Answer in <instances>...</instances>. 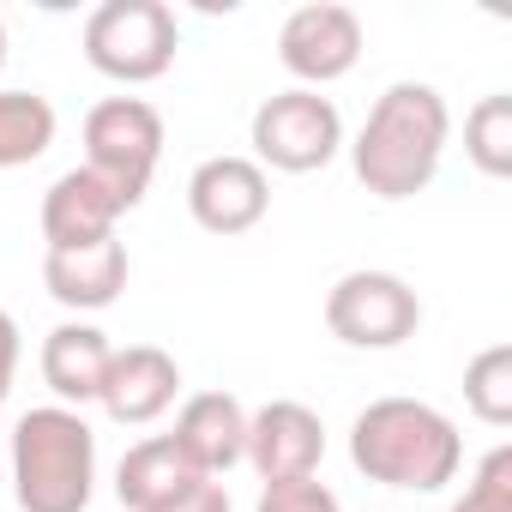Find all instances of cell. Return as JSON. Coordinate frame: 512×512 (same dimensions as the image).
Returning a JSON list of instances; mask_svg holds the SVG:
<instances>
[{
  "mask_svg": "<svg viewBox=\"0 0 512 512\" xmlns=\"http://www.w3.org/2000/svg\"><path fill=\"white\" fill-rule=\"evenodd\" d=\"M163 512H229V494H223V482H199L193 494H181V500L163 506Z\"/></svg>",
  "mask_w": 512,
  "mask_h": 512,
  "instance_id": "23",
  "label": "cell"
},
{
  "mask_svg": "<svg viewBox=\"0 0 512 512\" xmlns=\"http://www.w3.org/2000/svg\"><path fill=\"white\" fill-rule=\"evenodd\" d=\"M0 67H7V19H0Z\"/></svg>",
  "mask_w": 512,
  "mask_h": 512,
  "instance_id": "24",
  "label": "cell"
},
{
  "mask_svg": "<svg viewBox=\"0 0 512 512\" xmlns=\"http://www.w3.org/2000/svg\"><path fill=\"white\" fill-rule=\"evenodd\" d=\"M416 326L422 302L398 272H344L326 290V332L350 350H398Z\"/></svg>",
  "mask_w": 512,
  "mask_h": 512,
  "instance_id": "6",
  "label": "cell"
},
{
  "mask_svg": "<svg viewBox=\"0 0 512 512\" xmlns=\"http://www.w3.org/2000/svg\"><path fill=\"white\" fill-rule=\"evenodd\" d=\"M13 374H19V320L0 308V404L13 392Z\"/></svg>",
  "mask_w": 512,
  "mask_h": 512,
  "instance_id": "22",
  "label": "cell"
},
{
  "mask_svg": "<svg viewBox=\"0 0 512 512\" xmlns=\"http://www.w3.org/2000/svg\"><path fill=\"white\" fill-rule=\"evenodd\" d=\"M157 157H163V115L145 97H103L85 115V169L109 175L133 205L145 199Z\"/></svg>",
  "mask_w": 512,
  "mask_h": 512,
  "instance_id": "7",
  "label": "cell"
},
{
  "mask_svg": "<svg viewBox=\"0 0 512 512\" xmlns=\"http://www.w3.org/2000/svg\"><path fill=\"white\" fill-rule=\"evenodd\" d=\"M446 512H512V446H494V452L476 464L464 500H452Z\"/></svg>",
  "mask_w": 512,
  "mask_h": 512,
  "instance_id": "20",
  "label": "cell"
},
{
  "mask_svg": "<svg viewBox=\"0 0 512 512\" xmlns=\"http://www.w3.org/2000/svg\"><path fill=\"white\" fill-rule=\"evenodd\" d=\"M127 211H133V199H127L109 175H97V169L79 163V169H67V175L43 193V241H49V253H55V247L109 241Z\"/></svg>",
  "mask_w": 512,
  "mask_h": 512,
  "instance_id": "11",
  "label": "cell"
},
{
  "mask_svg": "<svg viewBox=\"0 0 512 512\" xmlns=\"http://www.w3.org/2000/svg\"><path fill=\"white\" fill-rule=\"evenodd\" d=\"M175 49H181V25L163 0H103L85 19V61L103 79L151 85L175 67Z\"/></svg>",
  "mask_w": 512,
  "mask_h": 512,
  "instance_id": "4",
  "label": "cell"
},
{
  "mask_svg": "<svg viewBox=\"0 0 512 512\" xmlns=\"http://www.w3.org/2000/svg\"><path fill=\"white\" fill-rule=\"evenodd\" d=\"M43 284L61 308L73 314H97L127 290V241H91V247H55L43 253Z\"/></svg>",
  "mask_w": 512,
  "mask_h": 512,
  "instance_id": "14",
  "label": "cell"
},
{
  "mask_svg": "<svg viewBox=\"0 0 512 512\" xmlns=\"http://www.w3.org/2000/svg\"><path fill=\"white\" fill-rule=\"evenodd\" d=\"M253 512H344V506L320 476H302V482H266V494H260Z\"/></svg>",
  "mask_w": 512,
  "mask_h": 512,
  "instance_id": "21",
  "label": "cell"
},
{
  "mask_svg": "<svg viewBox=\"0 0 512 512\" xmlns=\"http://www.w3.org/2000/svg\"><path fill=\"white\" fill-rule=\"evenodd\" d=\"M55 145V103L37 91H0V169H25Z\"/></svg>",
  "mask_w": 512,
  "mask_h": 512,
  "instance_id": "17",
  "label": "cell"
},
{
  "mask_svg": "<svg viewBox=\"0 0 512 512\" xmlns=\"http://www.w3.org/2000/svg\"><path fill=\"white\" fill-rule=\"evenodd\" d=\"M350 464L368 482L440 494L464 464V440H458L452 416H440L422 398H374L350 422Z\"/></svg>",
  "mask_w": 512,
  "mask_h": 512,
  "instance_id": "2",
  "label": "cell"
},
{
  "mask_svg": "<svg viewBox=\"0 0 512 512\" xmlns=\"http://www.w3.org/2000/svg\"><path fill=\"white\" fill-rule=\"evenodd\" d=\"M97 488V434L79 410L43 404L13 428V494L25 512H85Z\"/></svg>",
  "mask_w": 512,
  "mask_h": 512,
  "instance_id": "3",
  "label": "cell"
},
{
  "mask_svg": "<svg viewBox=\"0 0 512 512\" xmlns=\"http://www.w3.org/2000/svg\"><path fill=\"white\" fill-rule=\"evenodd\" d=\"M175 392H181V368H175V356L157 350V344H127V350L109 356V374H103L97 404L109 410V422H121V428H145V422H157V416L175 404Z\"/></svg>",
  "mask_w": 512,
  "mask_h": 512,
  "instance_id": "12",
  "label": "cell"
},
{
  "mask_svg": "<svg viewBox=\"0 0 512 512\" xmlns=\"http://www.w3.org/2000/svg\"><path fill=\"white\" fill-rule=\"evenodd\" d=\"M464 404L488 428L512 422V344H488L482 356H470V368H464Z\"/></svg>",
  "mask_w": 512,
  "mask_h": 512,
  "instance_id": "18",
  "label": "cell"
},
{
  "mask_svg": "<svg viewBox=\"0 0 512 512\" xmlns=\"http://www.w3.org/2000/svg\"><path fill=\"white\" fill-rule=\"evenodd\" d=\"M446 139H452V109L434 85H416V79H398L374 97L356 145H350V163H356V181L374 193V199H416L434 175H440V157H446Z\"/></svg>",
  "mask_w": 512,
  "mask_h": 512,
  "instance_id": "1",
  "label": "cell"
},
{
  "mask_svg": "<svg viewBox=\"0 0 512 512\" xmlns=\"http://www.w3.org/2000/svg\"><path fill=\"white\" fill-rule=\"evenodd\" d=\"M199 482H205V476L175 452L169 434H151V440L127 446L121 464H115V494H121L127 512H163V506H175L181 494H193Z\"/></svg>",
  "mask_w": 512,
  "mask_h": 512,
  "instance_id": "15",
  "label": "cell"
},
{
  "mask_svg": "<svg viewBox=\"0 0 512 512\" xmlns=\"http://www.w3.org/2000/svg\"><path fill=\"white\" fill-rule=\"evenodd\" d=\"M464 151L482 175H512V97H482L470 115H464Z\"/></svg>",
  "mask_w": 512,
  "mask_h": 512,
  "instance_id": "19",
  "label": "cell"
},
{
  "mask_svg": "<svg viewBox=\"0 0 512 512\" xmlns=\"http://www.w3.org/2000/svg\"><path fill=\"white\" fill-rule=\"evenodd\" d=\"M253 163L260 169H284V175H314L344 151V115L332 97L320 91H278L253 109Z\"/></svg>",
  "mask_w": 512,
  "mask_h": 512,
  "instance_id": "5",
  "label": "cell"
},
{
  "mask_svg": "<svg viewBox=\"0 0 512 512\" xmlns=\"http://www.w3.org/2000/svg\"><path fill=\"white\" fill-rule=\"evenodd\" d=\"M278 61L302 79V91H320L362 61V19L338 0H308L278 31Z\"/></svg>",
  "mask_w": 512,
  "mask_h": 512,
  "instance_id": "8",
  "label": "cell"
},
{
  "mask_svg": "<svg viewBox=\"0 0 512 512\" xmlns=\"http://www.w3.org/2000/svg\"><path fill=\"white\" fill-rule=\"evenodd\" d=\"M175 452L205 476V482H217L229 464H241V452H247V410H241V398H229V392H193L187 404H181V416H175Z\"/></svg>",
  "mask_w": 512,
  "mask_h": 512,
  "instance_id": "13",
  "label": "cell"
},
{
  "mask_svg": "<svg viewBox=\"0 0 512 512\" xmlns=\"http://www.w3.org/2000/svg\"><path fill=\"white\" fill-rule=\"evenodd\" d=\"M260 482H302V476H320V458H326V422L296 404V398H272L266 410L247 416V452H241Z\"/></svg>",
  "mask_w": 512,
  "mask_h": 512,
  "instance_id": "9",
  "label": "cell"
},
{
  "mask_svg": "<svg viewBox=\"0 0 512 512\" xmlns=\"http://www.w3.org/2000/svg\"><path fill=\"white\" fill-rule=\"evenodd\" d=\"M109 356H115V344H109L97 326L61 320V326L43 338V380H49V392H55L67 410H73V404H91V398L103 392Z\"/></svg>",
  "mask_w": 512,
  "mask_h": 512,
  "instance_id": "16",
  "label": "cell"
},
{
  "mask_svg": "<svg viewBox=\"0 0 512 512\" xmlns=\"http://www.w3.org/2000/svg\"><path fill=\"white\" fill-rule=\"evenodd\" d=\"M187 211L211 235H247L272 211V181L253 157H205L187 175Z\"/></svg>",
  "mask_w": 512,
  "mask_h": 512,
  "instance_id": "10",
  "label": "cell"
}]
</instances>
